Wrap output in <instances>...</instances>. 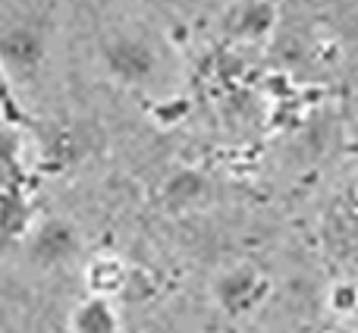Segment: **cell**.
I'll return each instance as SVG.
<instances>
[{
	"mask_svg": "<svg viewBox=\"0 0 358 333\" xmlns=\"http://www.w3.org/2000/svg\"><path fill=\"white\" fill-rule=\"evenodd\" d=\"M98 60L104 76L120 88L151 92L164 79L161 48L138 29H110L98 41Z\"/></svg>",
	"mask_w": 358,
	"mask_h": 333,
	"instance_id": "cell-1",
	"label": "cell"
},
{
	"mask_svg": "<svg viewBox=\"0 0 358 333\" xmlns=\"http://www.w3.org/2000/svg\"><path fill=\"white\" fill-rule=\"evenodd\" d=\"M31 227H35V204H31L19 136L13 132V126L0 120V255L16 242H25Z\"/></svg>",
	"mask_w": 358,
	"mask_h": 333,
	"instance_id": "cell-2",
	"label": "cell"
},
{
	"mask_svg": "<svg viewBox=\"0 0 358 333\" xmlns=\"http://www.w3.org/2000/svg\"><path fill=\"white\" fill-rule=\"evenodd\" d=\"M0 63L13 85H35L48 63V29L35 16L0 19Z\"/></svg>",
	"mask_w": 358,
	"mask_h": 333,
	"instance_id": "cell-3",
	"label": "cell"
},
{
	"mask_svg": "<svg viewBox=\"0 0 358 333\" xmlns=\"http://www.w3.org/2000/svg\"><path fill=\"white\" fill-rule=\"evenodd\" d=\"M22 248L35 271L60 274L82 261V255H85V233H82V227L73 217L48 214L35 220V227L25 236Z\"/></svg>",
	"mask_w": 358,
	"mask_h": 333,
	"instance_id": "cell-4",
	"label": "cell"
},
{
	"mask_svg": "<svg viewBox=\"0 0 358 333\" xmlns=\"http://www.w3.org/2000/svg\"><path fill=\"white\" fill-rule=\"evenodd\" d=\"M271 290L273 283L267 271L255 261H233V264L220 267L210 280V299L229 321L255 315L271 299Z\"/></svg>",
	"mask_w": 358,
	"mask_h": 333,
	"instance_id": "cell-5",
	"label": "cell"
},
{
	"mask_svg": "<svg viewBox=\"0 0 358 333\" xmlns=\"http://www.w3.org/2000/svg\"><path fill=\"white\" fill-rule=\"evenodd\" d=\"M129 286V264L113 252H98L85 261V290L88 296L98 299H117Z\"/></svg>",
	"mask_w": 358,
	"mask_h": 333,
	"instance_id": "cell-6",
	"label": "cell"
},
{
	"mask_svg": "<svg viewBox=\"0 0 358 333\" xmlns=\"http://www.w3.org/2000/svg\"><path fill=\"white\" fill-rule=\"evenodd\" d=\"M273 22H277L273 0H242L236 6L233 19H229V31L239 41H261V38L271 35Z\"/></svg>",
	"mask_w": 358,
	"mask_h": 333,
	"instance_id": "cell-7",
	"label": "cell"
},
{
	"mask_svg": "<svg viewBox=\"0 0 358 333\" xmlns=\"http://www.w3.org/2000/svg\"><path fill=\"white\" fill-rule=\"evenodd\" d=\"M69 330L73 333H123L117 305L110 299L85 296L69 315Z\"/></svg>",
	"mask_w": 358,
	"mask_h": 333,
	"instance_id": "cell-8",
	"label": "cell"
},
{
	"mask_svg": "<svg viewBox=\"0 0 358 333\" xmlns=\"http://www.w3.org/2000/svg\"><path fill=\"white\" fill-rule=\"evenodd\" d=\"M161 198L167 211H189L208 198V179L201 170H179L164 183Z\"/></svg>",
	"mask_w": 358,
	"mask_h": 333,
	"instance_id": "cell-9",
	"label": "cell"
},
{
	"mask_svg": "<svg viewBox=\"0 0 358 333\" xmlns=\"http://www.w3.org/2000/svg\"><path fill=\"white\" fill-rule=\"evenodd\" d=\"M0 117H3L6 126H31L29 113H25V107L16 98V85L3 73V63H0Z\"/></svg>",
	"mask_w": 358,
	"mask_h": 333,
	"instance_id": "cell-10",
	"label": "cell"
},
{
	"mask_svg": "<svg viewBox=\"0 0 358 333\" xmlns=\"http://www.w3.org/2000/svg\"><path fill=\"white\" fill-rule=\"evenodd\" d=\"M324 333H336V330H324Z\"/></svg>",
	"mask_w": 358,
	"mask_h": 333,
	"instance_id": "cell-11",
	"label": "cell"
}]
</instances>
